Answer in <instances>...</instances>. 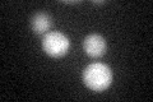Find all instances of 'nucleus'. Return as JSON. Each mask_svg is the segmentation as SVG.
<instances>
[{"mask_svg":"<svg viewBox=\"0 0 153 102\" xmlns=\"http://www.w3.org/2000/svg\"><path fill=\"white\" fill-rule=\"evenodd\" d=\"M83 82L89 89L101 92L108 88L112 82V71L110 66L102 63H93L83 71Z\"/></svg>","mask_w":153,"mask_h":102,"instance_id":"nucleus-1","label":"nucleus"},{"mask_svg":"<svg viewBox=\"0 0 153 102\" xmlns=\"http://www.w3.org/2000/svg\"><path fill=\"white\" fill-rule=\"evenodd\" d=\"M42 47L52 57H61L69 51L70 41L64 33L52 31L47 32L42 40Z\"/></svg>","mask_w":153,"mask_h":102,"instance_id":"nucleus-2","label":"nucleus"},{"mask_svg":"<svg viewBox=\"0 0 153 102\" xmlns=\"http://www.w3.org/2000/svg\"><path fill=\"white\" fill-rule=\"evenodd\" d=\"M83 48L85 54L91 57H101L107 50V43L102 36L93 33V35H89L84 38Z\"/></svg>","mask_w":153,"mask_h":102,"instance_id":"nucleus-3","label":"nucleus"},{"mask_svg":"<svg viewBox=\"0 0 153 102\" xmlns=\"http://www.w3.org/2000/svg\"><path fill=\"white\" fill-rule=\"evenodd\" d=\"M51 24H52L51 18L46 13H37L31 19L32 31L36 35H44V33H46L51 28Z\"/></svg>","mask_w":153,"mask_h":102,"instance_id":"nucleus-4","label":"nucleus"},{"mask_svg":"<svg viewBox=\"0 0 153 102\" xmlns=\"http://www.w3.org/2000/svg\"><path fill=\"white\" fill-rule=\"evenodd\" d=\"M65 4H76V3H79V1H64Z\"/></svg>","mask_w":153,"mask_h":102,"instance_id":"nucleus-5","label":"nucleus"},{"mask_svg":"<svg viewBox=\"0 0 153 102\" xmlns=\"http://www.w3.org/2000/svg\"><path fill=\"white\" fill-rule=\"evenodd\" d=\"M93 3H94V4H103L105 1H93Z\"/></svg>","mask_w":153,"mask_h":102,"instance_id":"nucleus-6","label":"nucleus"}]
</instances>
